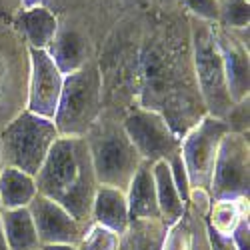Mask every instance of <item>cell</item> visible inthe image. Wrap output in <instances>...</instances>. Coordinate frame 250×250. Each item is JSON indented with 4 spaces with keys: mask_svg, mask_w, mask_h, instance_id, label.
I'll use <instances>...</instances> for the list:
<instances>
[{
    "mask_svg": "<svg viewBox=\"0 0 250 250\" xmlns=\"http://www.w3.org/2000/svg\"><path fill=\"white\" fill-rule=\"evenodd\" d=\"M36 190L70 212L82 226L90 222L98 180L86 138H58L34 174Z\"/></svg>",
    "mask_w": 250,
    "mask_h": 250,
    "instance_id": "cell-1",
    "label": "cell"
},
{
    "mask_svg": "<svg viewBox=\"0 0 250 250\" xmlns=\"http://www.w3.org/2000/svg\"><path fill=\"white\" fill-rule=\"evenodd\" d=\"M102 114V74L98 64L88 62L64 76L54 126L62 138H84Z\"/></svg>",
    "mask_w": 250,
    "mask_h": 250,
    "instance_id": "cell-2",
    "label": "cell"
},
{
    "mask_svg": "<svg viewBox=\"0 0 250 250\" xmlns=\"http://www.w3.org/2000/svg\"><path fill=\"white\" fill-rule=\"evenodd\" d=\"M84 138L98 184L114 186V188L126 192L142 158L124 132L122 122L102 120L100 114Z\"/></svg>",
    "mask_w": 250,
    "mask_h": 250,
    "instance_id": "cell-3",
    "label": "cell"
},
{
    "mask_svg": "<svg viewBox=\"0 0 250 250\" xmlns=\"http://www.w3.org/2000/svg\"><path fill=\"white\" fill-rule=\"evenodd\" d=\"M58 138V130L50 118L22 110L0 130L4 166L34 176Z\"/></svg>",
    "mask_w": 250,
    "mask_h": 250,
    "instance_id": "cell-4",
    "label": "cell"
},
{
    "mask_svg": "<svg viewBox=\"0 0 250 250\" xmlns=\"http://www.w3.org/2000/svg\"><path fill=\"white\" fill-rule=\"evenodd\" d=\"M192 68L204 112L222 120L228 108L232 106L226 86L222 54L216 44L212 24L196 18H192Z\"/></svg>",
    "mask_w": 250,
    "mask_h": 250,
    "instance_id": "cell-5",
    "label": "cell"
},
{
    "mask_svg": "<svg viewBox=\"0 0 250 250\" xmlns=\"http://www.w3.org/2000/svg\"><path fill=\"white\" fill-rule=\"evenodd\" d=\"M250 190V142L248 134L226 132L220 140L208 192L212 200L248 198Z\"/></svg>",
    "mask_w": 250,
    "mask_h": 250,
    "instance_id": "cell-6",
    "label": "cell"
},
{
    "mask_svg": "<svg viewBox=\"0 0 250 250\" xmlns=\"http://www.w3.org/2000/svg\"><path fill=\"white\" fill-rule=\"evenodd\" d=\"M228 132L224 120L204 114L192 128L180 138V156L186 166L190 188L208 190L212 178L214 160L222 136Z\"/></svg>",
    "mask_w": 250,
    "mask_h": 250,
    "instance_id": "cell-7",
    "label": "cell"
},
{
    "mask_svg": "<svg viewBox=\"0 0 250 250\" xmlns=\"http://www.w3.org/2000/svg\"><path fill=\"white\" fill-rule=\"evenodd\" d=\"M122 128L140 158L146 162H168L180 152V136L170 128L168 120L158 110L134 106L124 116Z\"/></svg>",
    "mask_w": 250,
    "mask_h": 250,
    "instance_id": "cell-8",
    "label": "cell"
},
{
    "mask_svg": "<svg viewBox=\"0 0 250 250\" xmlns=\"http://www.w3.org/2000/svg\"><path fill=\"white\" fill-rule=\"evenodd\" d=\"M30 58V74H28V96H26V110L54 118L62 84H64V74L58 70L54 60L46 50L28 48Z\"/></svg>",
    "mask_w": 250,
    "mask_h": 250,
    "instance_id": "cell-9",
    "label": "cell"
},
{
    "mask_svg": "<svg viewBox=\"0 0 250 250\" xmlns=\"http://www.w3.org/2000/svg\"><path fill=\"white\" fill-rule=\"evenodd\" d=\"M28 210L32 214L40 246L44 244H78L80 234L84 230L78 220L70 216L58 202L36 194L34 200L28 204Z\"/></svg>",
    "mask_w": 250,
    "mask_h": 250,
    "instance_id": "cell-10",
    "label": "cell"
},
{
    "mask_svg": "<svg viewBox=\"0 0 250 250\" xmlns=\"http://www.w3.org/2000/svg\"><path fill=\"white\" fill-rule=\"evenodd\" d=\"M216 44L222 54V64H224V76H226V86L230 94L232 104L248 98L250 92V62H248V50L236 42L232 34L220 28L218 24H212Z\"/></svg>",
    "mask_w": 250,
    "mask_h": 250,
    "instance_id": "cell-11",
    "label": "cell"
},
{
    "mask_svg": "<svg viewBox=\"0 0 250 250\" xmlns=\"http://www.w3.org/2000/svg\"><path fill=\"white\" fill-rule=\"evenodd\" d=\"M90 222L102 224V226L110 228V230L122 234L130 222L126 192L114 188V186L98 184L96 194H94V202H92Z\"/></svg>",
    "mask_w": 250,
    "mask_h": 250,
    "instance_id": "cell-12",
    "label": "cell"
},
{
    "mask_svg": "<svg viewBox=\"0 0 250 250\" xmlns=\"http://www.w3.org/2000/svg\"><path fill=\"white\" fill-rule=\"evenodd\" d=\"M126 200H128L130 220H134V218H160L154 174H152V162H146V160L140 162V166L136 168L128 188H126Z\"/></svg>",
    "mask_w": 250,
    "mask_h": 250,
    "instance_id": "cell-13",
    "label": "cell"
},
{
    "mask_svg": "<svg viewBox=\"0 0 250 250\" xmlns=\"http://www.w3.org/2000/svg\"><path fill=\"white\" fill-rule=\"evenodd\" d=\"M16 24H18L20 32L24 34L28 48H36V50H48L50 42L54 40L58 28H60L56 16L42 4L20 10Z\"/></svg>",
    "mask_w": 250,
    "mask_h": 250,
    "instance_id": "cell-14",
    "label": "cell"
},
{
    "mask_svg": "<svg viewBox=\"0 0 250 250\" xmlns=\"http://www.w3.org/2000/svg\"><path fill=\"white\" fill-rule=\"evenodd\" d=\"M50 58L54 60V64L58 66V70L68 76L76 70H80L82 66L88 64V44L86 38L76 30H68V28H58L54 40L50 42L48 50Z\"/></svg>",
    "mask_w": 250,
    "mask_h": 250,
    "instance_id": "cell-15",
    "label": "cell"
},
{
    "mask_svg": "<svg viewBox=\"0 0 250 250\" xmlns=\"http://www.w3.org/2000/svg\"><path fill=\"white\" fill-rule=\"evenodd\" d=\"M152 174H154V186H156V200H158V212H160V220L166 226L176 224L186 210V202L180 198L168 162L166 160H158L152 162Z\"/></svg>",
    "mask_w": 250,
    "mask_h": 250,
    "instance_id": "cell-16",
    "label": "cell"
},
{
    "mask_svg": "<svg viewBox=\"0 0 250 250\" xmlns=\"http://www.w3.org/2000/svg\"><path fill=\"white\" fill-rule=\"evenodd\" d=\"M0 224L10 250H38L40 240L32 220V214L26 208H4L0 212Z\"/></svg>",
    "mask_w": 250,
    "mask_h": 250,
    "instance_id": "cell-17",
    "label": "cell"
},
{
    "mask_svg": "<svg viewBox=\"0 0 250 250\" xmlns=\"http://www.w3.org/2000/svg\"><path fill=\"white\" fill-rule=\"evenodd\" d=\"M166 224L160 218H134L120 234L118 250H160Z\"/></svg>",
    "mask_w": 250,
    "mask_h": 250,
    "instance_id": "cell-18",
    "label": "cell"
},
{
    "mask_svg": "<svg viewBox=\"0 0 250 250\" xmlns=\"http://www.w3.org/2000/svg\"><path fill=\"white\" fill-rule=\"evenodd\" d=\"M38 194L32 174L4 166L0 174V202L2 208H26Z\"/></svg>",
    "mask_w": 250,
    "mask_h": 250,
    "instance_id": "cell-19",
    "label": "cell"
},
{
    "mask_svg": "<svg viewBox=\"0 0 250 250\" xmlns=\"http://www.w3.org/2000/svg\"><path fill=\"white\" fill-rule=\"evenodd\" d=\"M248 216V198L236 200H212L204 222L216 234L230 236L234 226Z\"/></svg>",
    "mask_w": 250,
    "mask_h": 250,
    "instance_id": "cell-20",
    "label": "cell"
},
{
    "mask_svg": "<svg viewBox=\"0 0 250 250\" xmlns=\"http://www.w3.org/2000/svg\"><path fill=\"white\" fill-rule=\"evenodd\" d=\"M120 234L110 230V228L88 222L78 240V250H118Z\"/></svg>",
    "mask_w": 250,
    "mask_h": 250,
    "instance_id": "cell-21",
    "label": "cell"
},
{
    "mask_svg": "<svg viewBox=\"0 0 250 250\" xmlns=\"http://www.w3.org/2000/svg\"><path fill=\"white\" fill-rule=\"evenodd\" d=\"M224 30H236L250 26V2L248 0H222L218 22Z\"/></svg>",
    "mask_w": 250,
    "mask_h": 250,
    "instance_id": "cell-22",
    "label": "cell"
},
{
    "mask_svg": "<svg viewBox=\"0 0 250 250\" xmlns=\"http://www.w3.org/2000/svg\"><path fill=\"white\" fill-rule=\"evenodd\" d=\"M160 250H192V226L188 206L184 210V216L176 224L166 226Z\"/></svg>",
    "mask_w": 250,
    "mask_h": 250,
    "instance_id": "cell-23",
    "label": "cell"
},
{
    "mask_svg": "<svg viewBox=\"0 0 250 250\" xmlns=\"http://www.w3.org/2000/svg\"><path fill=\"white\" fill-rule=\"evenodd\" d=\"M228 132L234 134H248V98L234 102L230 108H228L226 116L222 118Z\"/></svg>",
    "mask_w": 250,
    "mask_h": 250,
    "instance_id": "cell-24",
    "label": "cell"
},
{
    "mask_svg": "<svg viewBox=\"0 0 250 250\" xmlns=\"http://www.w3.org/2000/svg\"><path fill=\"white\" fill-rule=\"evenodd\" d=\"M186 8L190 10L192 18L202 20V22H218V12H220V2L218 0H184Z\"/></svg>",
    "mask_w": 250,
    "mask_h": 250,
    "instance_id": "cell-25",
    "label": "cell"
},
{
    "mask_svg": "<svg viewBox=\"0 0 250 250\" xmlns=\"http://www.w3.org/2000/svg\"><path fill=\"white\" fill-rule=\"evenodd\" d=\"M168 168H170V174H172V180H174V186H176L180 198H182L184 202H188L190 182H188V174H186V166H184V162H182L180 152L174 154V156L168 160Z\"/></svg>",
    "mask_w": 250,
    "mask_h": 250,
    "instance_id": "cell-26",
    "label": "cell"
},
{
    "mask_svg": "<svg viewBox=\"0 0 250 250\" xmlns=\"http://www.w3.org/2000/svg\"><path fill=\"white\" fill-rule=\"evenodd\" d=\"M186 204H188L198 216L206 218L208 210H210V204H212V196H210V192L204 190V188H190L188 202H186Z\"/></svg>",
    "mask_w": 250,
    "mask_h": 250,
    "instance_id": "cell-27",
    "label": "cell"
},
{
    "mask_svg": "<svg viewBox=\"0 0 250 250\" xmlns=\"http://www.w3.org/2000/svg\"><path fill=\"white\" fill-rule=\"evenodd\" d=\"M188 206V204H186ZM190 212V226H192V250H210L206 242V232H204V218L198 216L192 208L188 206Z\"/></svg>",
    "mask_w": 250,
    "mask_h": 250,
    "instance_id": "cell-28",
    "label": "cell"
},
{
    "mask_svg": "<svg viewBox=\"0 0 250 250\" xmlns=\"http://www.w3.org/2000/svg\"><path fill=\"white\" fill-rule=\"evenodd\" d=\"M230 240L234 242L236 250H250V222H248V216L242 218L234 230L230 232Z\"/></svg>",
    "mask_w": 250,
    "mask_h": 250,
    "instance_id": "cell-29",
    "label": "cell"
},
{
    "mask_svg": "<svg viewBox=\"0 0 250 250\" xmlns=\"http://www.w3.org/2000/svg\"><path fill=\"white\" fill-rule=\"evenodd\" d=\"M204 232H206V242H208V248L210 250H236L230 236L216 234L214 230H210V228L206 226V222H204Z\"/></svg>",
    "mask_w": 250,
    "mask_h": 250,
    "instance_id": "cell-30",
    "label": "cell"
},
{
    "mask_svg": "<svg viewBox=\"0 0 250 250\" xmlns=\"http://www.w3.org/2000/svg\"><path fill=\"white\" fill-rule=\"evenodd\" d=\"M40 250H78L76 244H44Z\"/></svg>",
    "mask_w": 250,
    "mask_h": 250,
    "instance_id": "cell-31",
    "label": "cell"
},
{
    "mask_svg": "<svg viewBox=\"0 0 250 250\" xmlns=\"http://www.w3.org/2000/svg\"><path fill=\"white\" fill-rule=\"evenodd\" d=\"M0 250H10L8 242H6V236H4V230H2V224H0Z\"/></svg>",
    "mask_w": 250,
    "mask_h": 250,
    "instance_id": "cell-32",
    "label": "cell"
},
{
    "mask_svg": "<svg viewBox=\"0 0 250 250\" xmlns=\"http://www.w3.org/2000/svg\"><path fill=\"white\" fill-rule=\"evenodd\" d=\"M4 170V158H2V144H0V174Z\"/></svg>",
    "mask_w": 250,
    "mask_h": 250,
    "instance_id": "cell-33",
    "label": "cell"
},
{
    "mask_svg": "<svg viewBox=\"0 0 250 250\" xmlns=\"http://www.w3.org/2000/svg\"><path fill=\"white\" fill-rule=\"evenodd\" d=\"M162 2H176V0H162Z\"/></svg>",
    "mask_w": 250,
    "mask_h": 250,
    "instance_id": "cell-34",
    "label": "cell"
},
{
    "mask_svg": "<svg viewBox=\"0 0 250 250\" xmlns=\"http://www.w3.org/2000/svg\"><path fill=\"white\" fill-rule=\"evenodd\" d=\"M4 210V208H2V202H0V212H2Z\"/></svg>",
    "mask_w": 250,
    "mask_h": 250,
    "instance_id": "cell-35",
    "label": "cell"
},
{
    "mask_svg": "<svg viewBox=\"0 0 250 250\" xmlns=\"http://www.w3.org/2000/svg\"><path fill=\"white\" fill-rule=\"evenodd\" d=\"M218 2H222V0H218Z\"/></svg>",
    "mask_w": 250,
    "mask_h": 250,
    "instance_id": "cell-36",
    "label": "cell"
},
{
    "mask_svg": "<svg viewBox=\"0 0 250 250\" xmlns=\"http://www.w3.org/2000/svg\"><path fill=\"white\" fill-rule=\"evenodd\" d=\"M248 2H250V0H248Z\"/></svg>",
    "mask_w": 250,
    "mask_h": 250,
    "instance_id": "cell-37",
    "label": "cell"
},
{
    "mask_svg": "<svg viewBox=\"0 0 250 250\" xmlns=\"http://www.w3.org/2000/svg\"><path fill=\"white\" fill-rule=\"evenodd\" d=\"M38 250H40V248H38Z\"/></svg>",
    "mask_w": 250,
    "mask_h": 250,
    "instance_id": "cell-38",
    "label": "cell"
}]
</instances>
